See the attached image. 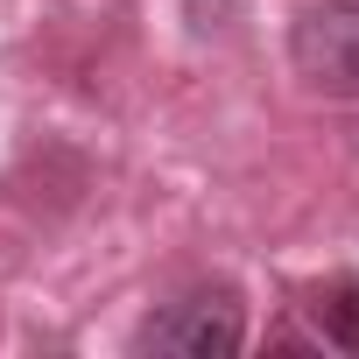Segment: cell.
Masks as SVG:
<instances>
[{"label": "cell", "instance_id": "3", "mask_svg": "<svg viewBox=\"0 0 359 359\" xmlns=\"http://www.w3.org/2000/svg\"><path fill=\"white\" fill-rule=\"evenodd\" d=\"M310 317H317V338H324V345L359 352V282H352V275H331V282L310 296Z\"/></svg>", "mask_w": 359, "mask_h": 359}, {"label": "cell", "instance_id": "2", "mask_svg": "<svg viewBox=\"0 0 359 359\" xmlns=\"http://www.w3.org/2000/svg\"><path fill=\"white\" fill-rule=\"evenodd\" d=\"M289 64L324 99H359V0H310L289 29Z\"/></svg>", "mask_w": 359, "mask_h": 359}, {"label": "cell", "instance_id": "1", "mask_svg": "<svg viewBox=\"0 0 359 359\" xmlns=\"http://www.w3.org/2000/svg\"><path fill=\"white\" fill-rule=\"evenodd\" d=\"M240 345H247V317L226 289H191L134 331V352H169V359H233Z\"/></svg>", "mask_w": 359, "mask_h": 359}]
</instances>
